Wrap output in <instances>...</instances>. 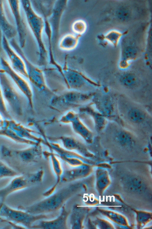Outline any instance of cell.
<instances>
[{
  "mask_svg": "<svg viewBox=\"0 0 152 229\" xmlns=\"http://www.w3.org/2000/svg\"><path fill=\"white\" fill-rule=\"evenodd\" d=\"M92 171L91 166L86 165L82 168L67 171L61 176V181L63 182H69L85 178L88 176Z\"/></svg>",
  "mask_w": 152,
  "mask_h": 229,
  "instance_id": "12",
  "label": "cell"
},
{
  "mask_svg": "<svg viewBox=\"0 0 152 229\" xmlns=\"http://www.w3.org/2000/svg\"><path fill=\"white\" fill-rule=\"evenodd\" d=\"M89 209L84 206L76 204L73 207L70 213V222L71 228L82 229Z\"/></svg>",
  "mask_w": 152,
  "mask_h": 229,
  "instance_id": "10",
  "label": "cell"
},
{
  "mask_svg": "<svg viewBox=\"0 0 152 229\" xmlns=\"http://www.w3.org/2000/svg\"><path fill=\"white\" fill-rule=\"evenodd\" d=\"M0 66L1 69L10 77L17 87L31 103L32 96L31 91L26 80L20 74L13 69L8 62L2 57L0 59Z\"/></svg>",
  "mask_w": 152,
  "mask_h": 229,
  "instance_id": "5",
  "label": "cell"
},
{
  "mask_svg": "<svg viewBox=\"0 0 152 229\" xmlns=\"http://www.w3.org/2000/svg\"><path fill=\"white\" fill-rule=\"evenodd\" d=\"M98 135L112 160L145 162L151 158V143L116 122H108Z\"/></svg>",
  "mask_w": 152,
  "mask_h": 229,
  "instance_id": "1",
  "label": "cell"
},
{
  "mask_svg": "<svg viewBox=\"0 0 152 229\" xmlns=\"http://www.w3.org/2000/svg\"><path fill=\"white\" fill-rule=\"evenodd\" d=\"M49 217L46 214H33L20 209H14L4 203H0V218H5L10 222L28 228H31L37 221Z\"/></svg>",
  "mask_w": 152,
  "mask_h": 229,
  "instance_id": "4",
  "label": "cell"
},
{
  "mask_svg": "<svg viewBox=\"0 0 152 229\" xmlns=\"http://www.w3.org/2000/svg\"><path fill=\"white\" fill-rule=\"evenodd\" d=\"M14 17L16 24V29L18 35L19 45L21 48L25 46L26 31L25 24L20 12V1H7Z\"/></svg>",
  "mask_w": 152,
  "mask_h": 229,
  "instance_id": "7",
  "label": "cell"
},
{
  "mask_svg": "<svg viewBox=\"0 0 152 229\" xmlns=\"http://www.w3.org/2000/svg\"><path fill=\"white\" fill-rule=\"evenodd\" d=\"M18 175L19 173L16 171L0 160V179L15 177Z\"/></svg>",
  "mask_w": 152,
  "mask_h": 229,
  "instance_id": "14",
  "label": "cell"
},
{
  "mask_svg": "<svg viewBox=\"0 0 152 229\" xmlns=\"http://www.w3.org/2000/svg\"><path fill=\"white\" fill-rule=\"evenodd\" d=\"M60 214L56 219L50 220H42L37 225H33L31 228L43 229H67V220L70 211L67 210L65 205L61 208Z\"/></svg>",
  "mask_w": 152,
  "mask_h": 229,
  "instance_id": "8",
  "label": "cell"
},
{
  "mask_svg": "<svg viewBox=\"0 0 152 229\" xmlns=\"http://www.w3.org/2000/svg\"><path fill=\"white\" fill-rule=\"evenodd\" d=\"M31 185L28 176H23L15 177L5 187L0 189V203H3L7 197L12 194L24 189Z\"/></svg>",
  "mask_w": 152,
  "mask_h": 229,
  "instance_id": "9",
  "label": "cell"
},
{
  "mask_svg": "<svg viewBox=\"0 0 152 229\" xmlns=\"http://www.w3.org/2000/svg\"><path fill=\"white\" fill-rule=\"evenodd\" d=\"M0 83L5 102L15 114L19 116L21 115L24 103L23 94L20 93L10 77L1 68Z\"/></svg>",
  "mask_w": 152,
  "mask_h": 229,
  "instance_id": "3",
  "label": "cell"
},
{
  "mask_svg": "<svg viewBox=\"0 0 152 229\" xmlns=\"http://www.w3.org/2000/svg\"><path fill=\"white\" fill-rule=\"evenodd\" d=\"M137 216L140 217H137V225L139 227L143 226L151 220V214L149 212L137 211Z\"/></svg>",
  "mask_w": 152,
  "mask_h": 229,
  "instance_id": "16",
  "label": "cell"
},
{
  "mask_svg": "<svg viewBox=\"0 0 152 229\" xmlns=\"http://www.w3.org/2000/svg\"><path fill=\"white\" fill-rule=\"evenodd\" d=\"M2 46L10 60V65L13 69L20 75L28 77L26 66L23 59L11 47L8 40L3 34Z\"/></svg>",
  "mask_w": 152,
  "mask_h": 229,
  "instance_id": "6",
  "label": "cell"
},
{
  "mask_svg": "<svg viewBox=\"0 0 152 229\" xmlns=\"http://www.w3.org/2000/svg\"><path fill=\"white\" fill-rule=\"evenodd\" d=\"M100 210L102 214L114 222L123 226H129L126 218L121 215L110 211Z\"/></svg>",
  "mask_w": 152,
  "mask_h": 229,
  "instance_id": "13",
  "label": "cell"
},
{
  "mask_svg": "<svg viewBox=\"0 0 152 229\" xmlns=\"http://www.w3.org/2000/svg\"><path fill=\"white\" fill-rule=\"evenodd\" d=\"M86 181L82 180L71 184L39 202L26 207L19 206L18 208L34 215L45 214L56 211L61 208L70 198L87 190L88 185Z\"/></svg>",
  "mask_w": 152,
  "mask_h": 229,
  "instance_id": "2",
  "label": "cell"
},
{
  "mask_svg": "<svg viewBox=\"0 0 152 229\" xmlns=\"http://www.w3.org/2000/svg\"><path fill=\"white\" fill-rule=\"evenodd\" d=\"M120 81L124 86L128 88H132L136 85L137 81L134 74L127 73L124 74L121 77Z\"/></svg>",
  "mask_w": 152,
  "mask_h": 229,
  "instance_id": "15",
  "label": "cell"
},
{
  "mask_svg": "<svg viewBox=\"0 0 152 229\" xmlns=\"http://www.w3.org/2000/svg\"><path fill=\"white\" fill-rule=\"evenodd\" d=\"M3 1L0 0V29L8 40H10L17 34L16 28L7 19L4 11Z\"/></svg>",
  "mask_w": 152,
  "mask_h": 229,
  "instance_id": "11",
  "label": "cell"
},
{
  "mask_svg": "<svg viewBox=\"0 0 152 229\" xmlns=\"http://www.w3.org/2000/svg\"><path fill=\"white\" fill-rule=\"evenodd\" d=\"M119 16L122 19H126L128 16V13L126 11H122L119 12Z\"/></svg>",
  "mask_w": 152,
  "mask_h": 229,
  "instance_id": "18",
  "label": "cell"
},
{
  "mask_svg": "<svg viewBox=\"0 0 152 229\" xmlns=\"http://www.w3.org/2000/svg\"><path fill=\"white\" fill-rule=\"evenodd\" d=\"M0 113L5 119H12L4 99L0 83Z\"/></svg>",
  "mask_w": 152,
  "mask_h": 229,
  "instance_id": "17",
  "label": "cell"
}]
</instances>
